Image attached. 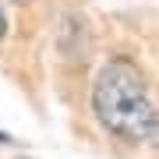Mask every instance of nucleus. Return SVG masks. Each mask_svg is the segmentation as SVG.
<instances>
[{"label": "nucleus", "instance_id": "nucleus-1", "mask_svg": "<svg viewBox=\"0 0 159 159\" xmlns=\"http://www.w3.org/2000/svg\"><path fill=\"white\" fill-rule=\"evenodd\" d=\"M92 110H96L99 124L120 142L131 145L156 142V106L148 99L145 74L134 60L113 57L99 71L96 85H92Z\"/></svg>", "mask_w": 159, "mask_h": 159}, {"label": "nucleus", "instance_id": "nucleus-2", "mask_svg": "<svg viewBox=\"0 0 159 159\" xmlns=\"http://www.w3.org/2000/svg\"><path fill=\"white\" fill-rule=\"evenodd\" d=\"M4 32H7V18H4V11H0V39H4Z\"/></svg>", "mask_w": 159, "mask_h": 159}]
</instances>
